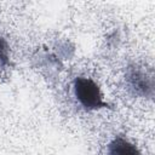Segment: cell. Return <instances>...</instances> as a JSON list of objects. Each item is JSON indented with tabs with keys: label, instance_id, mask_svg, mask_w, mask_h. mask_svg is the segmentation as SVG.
Listing matches in <instances>:
<instances>
[{
	"label": "cell",
	"instance_id": "obj_1",
	"mask_svg": "<svg viewBox=\"0 0 155 155\" xmlns=\"http://www.w3.org/2000/svg\"><path fill=\"white\" fill-rule=\"evenodd\" d=\"M73 90L76 101L86 110H98L103 108H110V105L103 99L102 91L97 82L91 78L78 76L73 82Z\"/></svg>",
	"mask_w": 155,
	"mask_h": 155
},
{
	"label": "cell",
	"instance_id": "obj_2",
	"mask_svg": "<svg viewBox=\"0 0 155 155\" xmlns=\"http://www.w3.org/2000/svg\"><path fill=\"white\" fill-rule=\"evenodd\" d=\"M126 81L130 88L134 91V93L145 97H153L154 78L151 70H148L142 65L134 64L128 68L126 73Z\"/></svg>",
	"mask_w": 155,
	"mask_h": 155
},
{
	"label": "cell",
	"instance_id": "obj_3",
	"mask_svg": "<svg viewBox=\"0 0 155 155\" xmlns=\"http://www.w3.org/2000/svg\"><path fill=\"white\" fill-rule=\"evenodd\" d=\"M108 155H142L139 149L130 140L122 137H115L107 149Z\"/></svg>",
	"mask_w": 155,
	"mask_h": 155
},
{
	"label": "cell",
	"instance_id": "obj_4",
	"mask_svg": "<svg viewBox=\"0 0 155 155\" xmlns=\"http://www.w3.org/2000/svg\"><path fill=\"white\" fill-rule=\"evenodd\" d=\"M10 47L7 41L0 35V64L5 65L8 63V58H10Z\"/></svg>",
	"mask_w": 155,
	"mask_h": 155
}]
</instances>
